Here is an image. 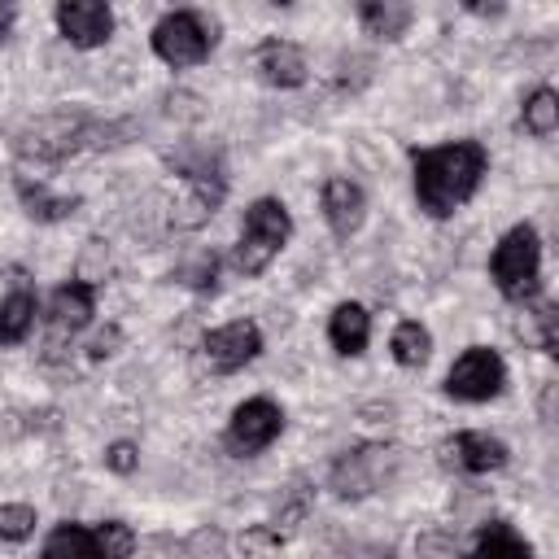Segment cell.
Listing matches in <instances>:
<instances>
[{"mask_svg":"<svg viewBox=\"0 0 559 559\" xmlns=\"http://www.w3.org/2000/svg\"><path fill=\"white\" fill-rule=\"evenodd\" d=\"M105 467L118 472V476H131V472L140 467V450H135V441H114V445L105 450Z\"/></svg>","mask_w":559,"mask_h":559,"instance_id":"cell-28","label":"cell"},{"mask_svg":"<svg viewBox=\"0 0 559 559\" xmlns=\"http://www.w3.org/2000/svg\"><path fill=\"white\" fill-rule=\"evenodd\" d=\"M44 559H96V542H92V528L83 524H57L44 542Z\"/></svg>","mask_w":559,"mask_h":559,"instance_id":"cell-21","label":"cell"},{"mask_svg":"<svg viewBox=\"0 0 559 559\" xmlns=\"http://www.w3.org/2000/svg\"><path fill=\"white\" fill-rule=\"evenodd\" d=\"M35 507H26V502H4L0 507V537L4 542H26L31 533H35Z\"/></svg>","mask_w":559,"mask_h":559,"instance_id":"cell-27","label":"cell"},{"mask_svg":"<svg viewBox=\"0 0 559 559\" xmlns=\"http://www.w3.org/2000/svg\"><path fill=\"white\" fill-rule=\"evenodd\" d=\"M502 384H507V362H502V354L489 349V345L463 349V354L454 358L450 376H445V393L459 397V402H489V397L502 393Z\"/></svg>","mask_w":559,"mask_h":559,"instance_id":"cell-6","label":"cell"},{"mask_svg":"<svg viewBox=\"0 0 559 559\" xmlns=\"http://www.w3.org/2000/svg\"><path fill=\"white\" fill-rule=\"evenodd\" d=\"M454 459H459V467L463 472H498L502 463H507V445L498 441V437H489V432H459L454 437Z\"/></svg>","mask_w":559,"mask_h":559,"instance_id":"cell-17","label":"cell"},{"mask_svg":"<svg viewBox=\"0 0 559 559\" xmlns=\"http://www.w3.org/2000/svg\"><path fill=\"white\" fill-rule=\"evenodd\" d=\"M179 284H188L192 293H214V284H218V253L214 249H197L179 266Z\"/></svg>","mask_w":559,"mask_h":559,"instance_id":"cell-25","label":"cell"},{"mask_svg":"<svg viewBox=\"0 0 559 559\" xmlns=\"http://www.w3.org/2000/svg\"><path fill=\"white\" fill-rule=\"evenodd\" d=\"M319 205H323V218H328L332 236H341V240H349V236L362 227V218H367V197H362V188H358L354 179H345V175H332V179L323 183Z\"/></svg>","mask_w":559,"mask_h":559,"instance_id":"cell-11","label":"cell"},{"mask_svg":"<svg viewBox=\"0 0 559 559\" xmlns=\"http://www.w3.org/2000/svg\"><path fill=\"white\" fill-rule=\"evenodd\" d=\"M280 550H284V533L271 528V524H249L240 533V555L245 559H280Z\"/></svg>","mask_w":559,"mask_h":559,"instance_id":"cell-26","label":"cell"},{"mask_svg":"<svg viewBox=\"0 0 559 559\" xmlns=\"http://www.w3.org/2000/svg\"><path fill=\"white\" fill-rule=\"evenodd\" d=\"M35 293L26 288H13L4 301H0V345H22L35 328Z\"/></svg>","mask_w":559,"mask_h":559,"instance_id":"cell-19","label":"cell"},{"mask_svg":"<svg viewBox=\"0 0 559 559\" xmlns=\"http://www.w3.org/2000/svg\"><path fill=\"white\" fill-rule=\"evenodd\" d=\"M92 314H96V288L87 280L61 284L52 293V301H48V319H52L57 332H79V328H87Z\"/></svg>","mask_w":559,"mask_h":559,"instance_id":"cell-13","label":"cell"},{"mask_svg":"<svg viewBox=\"0 0 559 559\" xmlns=\"http://www.w3.org/2000/svg\"><path fill=\"white\" fill-rule=\"evenodd\" d=\"M118 341H122V332H118V328H105V332L92 341V358H109V354L118 349Z\"/></svg>","mask_w":559,"mask_h":559,"instance_id":"cell-30","label":"cell"},{"mask_svg":"<svg viewBox=\"0 0 559 559\" xmlns=\"http://www.w3.org/2000/svg\"><path fill=\"white\" fill-rule=\"evenodd\" d=\"M92 542H96V559H131V550H135V533L122 520L96 524L92 528Z\"/></svg>","mask_w":559,"mask_h":559,"instance_id":"cell-24","label":"cell"},{"mask_svg":"<svg viewBox=\"0 0 559 559\" xmlns=\"http://www.w3.org/2000/svg\"><path fill=\"white\" fill-rule=\"evenodd\" d=\"M489 275L498 284V293L511 297V301H528L537 293V280H542V240H537V231L528 223H515L498 240V249L489 258Z\"/></svg>","mask_w":559,"mask_h":559,"instance_id":"cell-3","label":"cell"},{"mask_svg":"<svg viewBox=\"0 0 559 559\" xmlns=\"http://www.w3.org/2000/svg\"><path fill=\"white\" fill-rule=\"evenodd\" d=\"M253 70L271 87H301L306 83V52L293 39H266L253 52Z\"/></svg>","mask_w":559,"mask_h":559,"instance_id":"cell-12","label":"cell"},{"mask_svg":"<svg viewBox=\"0 0 559 559\" xmlns=\"http://www.w3.org/2000/svg\"><path fill=\"white\" fill-rule=\"evenodd\" d=\"M411 17H415V9L402 4V0H362L358 4V22L376 39H402L406 26H411Z\"/></svg>","mask_w":559,"mask_h":559,"instance_id":"cell-16","label":"cell"},{"mask_svg":"<svg viewBox=\"0 0 559 559\" xmlns=\"http://www.w3.org/2000/svg\"><path fill=\"white\" fill-rule=\"evenodd\" d=\"M293 236V218L284 210V201L275 197H258L249 210H245V223H240V245H236V271L240 275H262L271 266V258L284 249V240Z\"/></svg>","mask_w":559,"mask_h":559,"instance_id":"cell-2","label":"cell"},{"mask_svg":"<svg viewBox=\"0 0 559 559\" xmlns=\"http://www.w3.org/2000/svg\"><path fill=\"white\" fill-rule=\"evenodd\" d=\"M328 341H332V349L345 354V358L362 354L367 341H371V314H367L358 301H341V306L332 310V319H328Z\"/></svg>","mask_w":559,"mask_h":559,"instance_id":"cell-14","label":"cell"},{"mask_svg":"<svg viewBox=\"0 0 559 559\" xmlns=\"http://www.w3.org/2000/svg\"><path fill=\"white\" fill-rule=\"evenodd\" d=\"M467 559H533V546L507 520H489L476 533V546L467 550Z\"/></svg>","mask_w":559,"mask_h":559,"instance_id":"cell-18","label":"cell"},{"mask_svg":"<svg viewBox=\"0 0 559 559\" xmlns=\"http://www.w3.org/2000/svg\"><path fill=\"white\" fill-rule=\"evenodd\" d=\"M393 463H397V450L393 445H358V450H345L332 463L328 485L341 498H367L371 489H380L389 480V467Z\"/></svg>","mask_w":559,"mask_h":559,"instance_id":"cell-8","label":"cell"},{"mask_svg":"<svg viewBox=\"0 0 559 559\" xmlns=\"http://www.w3.org/2000/svg\"><path fill=\"white\" fill-rule=\"evenodd\" d=\"M13 17H17V13H13V4H0V39L9 35V26H13Z\"/></svg>","mask_w":559,"mask_h":559,"instance_id":"cell-31","label":"cell"},{"mask_svg":"<svg viewBox=\"0 0 559 559\" xmlns=\"http://www.w3.org/2000/svg\"><path fill=\"white\" fill-rule=\"evenodd\" d=\"M520 336H524L533 349L555 354V345H559V314H555V306H550V301H533V306H524Z\"/></svg>","mask_w":559,"mask_h":559,"instance_id":"cell-20","label":"cell"},{"mask_svg":"<svg viewBox=\"0 0 559 559\" xmlns=\"http://www.w3.org/2000/svg\"><path fill=\"white\" fill-rule=\"evenodd\" d=\"M17 201L35 223H61L79 210V197H61L44 179H31V175H17Z\"/></svg>","mask_w":559,"mask_h":559,"instance_id":"cell-15","label":"cell"},{"mask_svg":"<svg viewBox=\"0 0 559 559\" xmlns=\"http://www.w3.org/2000/svg\"><path fill=\"white\" fill-rule=\"evenodd\" d=\"M92 135H96V127L83 114H44V118L22 127L17 157H26V162H66L70 153L92 144Z\"/></svg>","mask_w":559,"mask_h":559,"instance_id":"cell-5","label":"cell"},{"mask_svg":"<svg viewBox=\"0 0 559 559\" xmlns=\"http://www.w3.org/2000/svg\"><path fill=\"white\" fill-rule=\"evenodd\" d=\"M280 432H284V411H280V402H271V397H249V402H240V406L231 411L223 441H227V450H231L236 459H249V454L266 450Z\"/></svg>","mask_w":559,"mask_h":559,"instance_id":"cell-7","label":"cell"},{"mask_svg":"<svg viewBox=\"0 0 559 559\" xmlns=\"http://www.w3.org/2000/svg\"><path fill=\"white\" fill-rule=\"evenodd\" d=\"M489 170V153L480 140H450L437 148H415V197L432 218H450Z\"/></svg>","mask_w":559,"mask_h":559,"instance_id":"cell-1","label":"cell"},{"mask_svg":"<svg viewBox=\"0 0 559 559\" xmlns=\"http://www.w3.org/2000/svg\"><path fill=\"white\" fill-rule=\"evenodd\" d=\"M223 533L218 528H201L188 537V559H223Z\"/></svg>","mask_w":559,"mask_h":559,"instance_id":"cell-29","label":"cell"},{"mask_svg":"<svg viewBox=\"0 0 559 559\" xmlns=\"http://www.w3.org/2000/svg\"><path fill=\"white\" fill-rule=\"evenodd\" d=\"M57 31L74 48H100L114 35V9L100 0H61L57 4Z\"/></svg>","mask_w":559,"mask_h":559,"instance_id":"cell-10","label":"cell"},{"mask_svg":"<svg viewBox=\"0 0 559 559\" xmlns=\"http://www.w3.org/2000/svg\"><path fill=\"white\" fill-rule=\"evenodd\" d=\"M258 354H262V332H258V323H249V319L223 323V328H214V332L205 336V362H210L214 371H223V376L249 367Z\"/></svg>","mask_w":559,"mask_h":559,"instance_id":"cell-9","label":"cell"},{"mask_svg":"<svg viewBox=\"0 0 559 559\" xmlns=\"http://www.w3.org/2000/svg\"><path fill=\"white\" fill-rule=\"evenodd\" d=\"M524 131L528 135H550L555 127H559V96H555V87H537L528 100H524Z\"/></svg>","mask_w":559,"mask_h":559,"instance_id":"cell-23","label":"cell"},{"mask_svg":"<svg viewBox=\"0 0 559 559\" xmlns=\"http://www.w3.org/2000/svg\"><path fill=\"white\" fill-rule=\"evenodd\" d=\"M214 31H218L214 17L192 13V9H175V13L157 17V26H153V52H157L166 66H175V70L201 66V61L210 57V48L218 44Z\"/></svg>","mask_w":559,"mask_h":559,"instance_id":"cell-4","label":"cell"},{"mask_svg":"<svg viewBox=\"0 0 559 559\" xmlns=\"http://www.w3.org/2000/svg\"><path fill=\"white\" fill-rule=\"evenodd\" d=\"M389 349H393V358H397L402 367H419V362H428V354H432V336H428V328H424V323L406 319V323H397V328H393Z\"/></svg>","mask_w":559,"mask_h":559,"instance_id":"cell-22","label":"cell"}]
</instances>
